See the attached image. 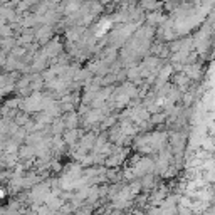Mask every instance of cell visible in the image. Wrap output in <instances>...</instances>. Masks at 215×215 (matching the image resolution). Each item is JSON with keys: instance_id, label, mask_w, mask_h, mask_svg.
I'll use <instances>...</instances> for the list:
<instances>
[{"instance_id": "obj_1", "label": "cell", "mask_w": 215, "mask_h": 215, "mask_svg": "<svg viewBox=\"0 0 215 215\" xmlns=\"http://www.w3.org/2000/svg\"><path fill=\"white\" fill-rule=\"evenodd\" d=\"M2 197H4V192H2V190H0V198H2Z\"/></svg>"}]
</instances>
